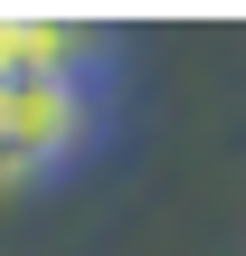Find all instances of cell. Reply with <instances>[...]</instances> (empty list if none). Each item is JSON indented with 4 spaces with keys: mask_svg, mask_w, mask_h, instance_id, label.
I'll return each mask as SVG.
<instances>
[{
    "mask_svg": "<svg viewBox=\"0 0 246 256\" xmlns=\"http://www.w3.org/2000/svg\"><path fill=\"white\" fill-rule=\"evenodd\" d=\"M104 133H114V86L9 76V95H0V152H9V180H19V190L66 180Z\"/></svg>",
    "mask_w": 246,
    "mask_h": 256,
    "instance_id": "cell-1",
    "label": "cell"
},
{
    "mask_svg": "<svg viewBox=\"0 0 246 256\" xmlns=\"http://www.w3.org/2000/svg\"><path fill=\"white\" fill-rule=\"evenodd\" d=\"M0 66H9V76L104 86V76H114V38H104V28H85V19H38V10H9V28H0Z\"/></svg>",
    "mask_w": 246,
    "mask_h": 256,
    "instance_id": "cell-2",
    "label": "cell"
}]
</instances>
